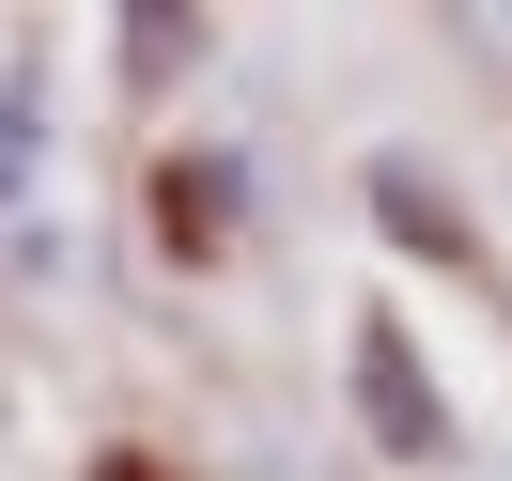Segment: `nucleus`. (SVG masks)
<instances>
[{"instance_id": "2", "label": "nucleus", "mask_w": 512, "mask_h": 481, "mask_svg": "<svg viewBox=\"0 0 512 481\" xmlns=\"http://www.w3.org/2000/svg\"><path fill=\"white\" fill-rule=\"evenodd\" d=\"M373 233L419 249V264H466V202H450V171H435V156H373Z\"/></svg>"}, {"instance_id": "1", "label": "nucleus", "mask_w": 512, "mask_h": 481, "mask_svg": "<svg viewBox=\"0 0 512 481\" xmlns=\"http://www.w3.org/2000/svg\"><path fill=\"white\" fill-rule=\"evenodd\" d=\"M342 404H357V435L388 450V466H450V388L419 373V342H404V311H357V342H342Z\"/></svg>"}, {"instance_id": "5", "label": "nucleus", "mask_w": 512, "mask_h": 481, "mask_svg": "<svg viewBox=\"0 0 512 481\" xmlns=\"http://www.w3.org/2000/svg\"><path fill=\"white\" fill-rule=\"evenodd\" d=\"M125 47H140L125 78H171V63H202V16H125Z\"/></svg>"}, {"instance_id": "4", "label": "nucleus", "mask_w": 512, "mask_h": 481, "mask_svg": "<svg viewBox=\"0 0 512 481\" xmlns=\"http://www.w3.org/2000/svg\"><path fill=\"white\" fill-rule=\"evenodd\" d=\"M32 171H47V47H16L0 63V202H32Z\"/></svg>"}, {"instance_id": "3", "label": "nucleus", "mask_w": 512, "mask_h": 481, "mask_svg": "<svg viewBox=\"0 0 512 481\" xmlns=\"http://www.w3.org/2000/svg\"><path fill=\"white\" fill-rule=\"evenodd\" d=\"M156 249L171 264H218L233 249V156H171L156 171Z\"/></svg>"}]
</instances>
